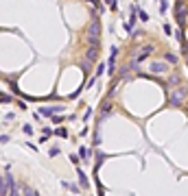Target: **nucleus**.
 <instances>
[{
    "mask_svg": "<svg viewBox=\"0 0 188 196\" xmlns=\"http://www.w3.org/2000/svg\"><path fill=\"white\" fill-rule=\"evenodd\" d=\"M11 181H13V177H11L9 172H7V177H2V179H0V196H7V194H9Z\"/></svg>",
    "mask_w": 188,
    "mask_h": 196,
    "instance_id": "20e7f679",
    "label": "nucleus"
},
{
    "mask_svg": "<svg viewBox=\"0 0 188 196\" xmlns=\"http://www.w3.org/2000/svg\"><path fill=\"white\" fill-rule=\"evenodd\" d=\"M177 83H180V76H171L169 79V85H177Z\"/></svg>",
    "mask_w": 188,
    "mask_h": 196,
    "instance_id": "aec40b11",
    "label": "nucleus"
},
{
    "mask_svg": "<svg viewBox=\"0 0 188 196\" xmlns=\"http://www.w3.org/2000/svg\"><path fill=\"white\" fill-rule=\"evenodd\" d=\"M149 70H151V72H164V70H166V65H164V63H160V61H153V63L149 65Z\"/></svg>",
    "mask_w": 188,
    "mask_h": 196,
    "instance_id": "0eeeda50",
    "label": "nucleus"
},
{
    "mask_svg": "<svg viewBox=\"0 0 188 196\" xmlns=\"http://www.w3.org/2000/svg\"><path fill=\"white\" fill-rule=\"evenodd\" d=\"M20 192H22V196H37V192L31 185H20Z\"/></svg>",
    "mask_w": 188,
    "mask_h": 196,
    "instance_id": "6e6552de",
    "label": "nucleus"
},
{
    "mask_svg": "<svg viewBox=\"0 0 188 196\" xmlns=\"http://www.w3.org/2000/svg\"><path fill=\"white\" fill-rule=\"evenodd\" d=\"M9 196H22V192H20V185H18L15 181H11V188H9Z\"/></svg>",
    "mask_w": 188,
    "mask_h": 196,
    "instance_id": "1a4fd4ad",
    "label": "nucleus"
},
{
    "mask_svg": "<svg viewBox=\"0 0 188 196\" xmlns=\"http://www.w3.org/2000/svg\"><path fill=\"white\" fill-rule=\"evenodd\" d=\"M13 98L11 96H7V94H0V102H11Z\"/></svg>",
    "mask_w": 188,
    "mask_h": 196,
    "instance_id": "6ab92c4d",
    "label": "nucleus"
},
{
    "mask_svg": "<svg viewBox=\"0 0 188 196\" xmlns=\"http://www.w3.org/2000/svg\"><path fill=\"white\" fill-rule=\"evenodd\" d=\"M109 109H112V107H109V102L105 100V102H103V107H101V111H103L101 116H103V118H107V116H109Z\"/></svg>",
    "mask_w": 188,
    "mask_h": 196,
    "instance_id": "f8f14e48",
    "label": "nucleus"
},
{
    "mask_svg": "<svg viewBox=\"0 0 188 196\" xmlns=\"http://www.w3.org/2000/svg\"><path fill=\"white\" fill-rule=\"evenodd\" d=\"M75 168H77V177H79V185H81V188H88V185H90V181H88V177H86V172H83V170H81L79 166H75Z\"/></svg>",
    "mask_w": 188,
    "mask_h": 196,
    "instance_id": "423d86ee",
    "label": "nucleus"
},
{
    "mask_svg": "<svg viewBox=\"0 0 188 196\" xmlns=\"http://www.w3.org/2000/svg\"><path fill=\"white\" fill-rule=\"evenodd\" d=\"M169 9H171V7H169V2H166V0H160V13L164 15V13H166Z\"/></svg>",
    "mask_w": 188,
    "mask_h": 196,
    "instance_id": "ddd939ff",
    "label": "nucleus"
},
{
    "mask_svg": "<svg viewBox=\"0 0 188 196\" xmlns=\"http://www.w3.org/2000/svg\"><path fill=\"white\" fill-rule=\"evenodd\" d=\"M103 2H105L107 7H112V9H116V7H118V4H116V0H103Z\"/></svg>",
    "mask_w": 188,
    "mask_h": 196,
    "instance_id": "412c9836",
    "label": "nucleus"
},
{
    "mask_svg": "<svg viewBox=\"0 0 188 196\" xmlns=\"http://www.w3.org/2000/svg\"><path fill=\"white\" fill-rule=\"evenodd\" d=\"M103 72H105V65H98V70H96V76H101Z\"/></svg>",
    "mask_w": 188,
    "mask_h": 196,
    "instance_id": "5701e85b",
    "label": "nucleus"
},
{
    "mask_svg": "<svg viewBox=\"0 0 188 196\" xmlns=\"http://www.w3.org/2000/svg\"><path fill=\"white\" fill-rule=\"evenodd\" d=\"M184 54H186V63H188V46L184 44Z\"/></svg>",
    "mask_w": 188,
    "mask_h": 196,
    "instance_id": "bb28decb",
    "label": "nucleus"
},
{
    "mask_svg": "<svg viewBox=\"0 0 188 196\" xmlns=\"http://www.w3.org/2000/svg\"><path fill=\"white\" fill-rule=\"evenodd\" d=\"M22 131H24L26 135H33V126H31V124H24V126H22Z\"/></svg>",
    "mask_w": 188,
    "mask_h": 196,
    "instance_id": "2eb2a0df",
    "label": "nucleus"
},
{
    "mask_svg": "<svg viewBox=\"0 0 188 196\" xmlns=\"http://www.w3.org/2000/svg\"><path fill=\"white\" fill-rule=\"evenodd\" d=\"M164 59H166V61H169V63H173V65H175V63H177V61H180V59H177V57H175V54H173V52H166V54H164Z\"/></svg>",
    "mask_w": 188,
    "mask_h": 196,
    "instance_id": "9b49d317",
    "label": "nucleus"
},
{
    "mask_svg": "<svg viewBox=\"0 0 188 196\" xmlns=\"http://www.w3.org/2000/svg\"><path fill=\"white\" fill-rule=\"evenodd\" d=\"M175 39H177V42L184 46V33H182V31H177V33H175Z\"/></svg>",
    "mask_w": 188,
    "mask_h": 196,
    "instance_id": "4468645a",
    "label": "nucleus"
},
{
    "mask_svg": "<svg viewBox=\"0 0 188 196\" xmlns=\"http://www.w3.org/2000/svg\"><path fill=\"white\" fill-rule=\"evenodd\" d=\"M186 13H188V7L182 0H177V4H175V22H177L180 26L186 22Z\"/></svg>",
    "mask_w": 188,
    "mask_h": 196,
    "instance_id": "f03ea898",
    "label": "nucleus"
},
{
    "mask_svg": "<svg viewBox=\"0 0 188 196\" xmlns=\"http://www.w3.org/2000/svg\"><path fill=\"white\" fill-rule=\"evenodd\" d=\"M9 142V135H0V144H7Z\"/></svg>",
    "mask_w": 188,
    "mask_h": 196,
    "instance_id": "393cba45",
    "label": "nucleus"
},
{
    "mask_svg": "<svg viewBox=\"0 0 188 196\" xmlns=\"http://www.w3.org/2000/svg\"><path fill=\"white\" fill-rule=\"evenodd\" d=\"M90 116H92V109H86V113H83V118H86V120H90Z\"/></svg>",
    "mask_w": 188,
    "mask_h": 196,
    "instance_id": "b1692460",
    "label": "nucleus"
},
{
    "mask_svg": "<svg viewBox=\"0 0 188 196\" xmlns=\"http://www.w3.org/2000/svg\"><path fill=\"white\" fill-rule=\"evenodd\" d=\"M70 161H72V163L77 166V163H79V157H77V155H70Z\"/></svg>",
    "mask_w": 188,
    "mask_h": 196,
    "instance_id": "a878e982",
    "label": "nucleus"
},
{
    "mask_svg": "<svg viewBox=\"0 0 188 196\" xmlns=\"http://www.w3.org/2000/svg\"><path fill=\"white\" fill-rule=\"evenodd\" d=\"M138 15H140L142 22H147V20H149V13H144V11H140V9H138Z\"/></svg>",
    "mask_w": 188,
    "mask_h": 196,
    "instance_id": "a211bd4d",
    "label": "nucleus"
},
{
    "mask_svg": "<svg viewBox=\"0 0 188 196\" xmlns=\"http://www.w3.org/2000/svg\"><path fill=\"white\" fill-rule=\"evenodd\" d=\"M90 33L94 35V39H98V20H94L92 26H90Z\"/></svg>",
    "mask_w": 188,
    "mask_h": 196,
    "instance_id": "9d476101",
    "label": "nucleus"
},
{
    "mask_svg": "<svg viewBox=\"0 0 188 196\" xmlns=\"http://www.w3.org/2000/svg\"><path fill=\"white\" fill-rule=\"evenodd\" d=\"M138 4H134L131 7V15H129V20H127V24H125V28L129 31V33H134V28H136V15H138Z\"/></svg>",
    "mask_w": 188,
    "mask_h": 196,
    "instance_id": "7ed1b4c3",
    "label": "nucleus"
},
{
    "mask_svg": "<svg viewBox=\"0 0 188 196\" xmlns=\"http://www.w3.org/2000/svg\"><path fill=\"white\" fill-rule=\"evenodd\" d=\"M48 155H50V157H57V155H59V148H50Z\"/></svg>",
    "mask_w": 188,
    "mask_h": 196,
    "instance_id": "4be33fe9",
    "label": "nucleus"
},
{
    "mask_svg": "<svg viewBox=\"0 0 188 196\" xmlns=\"http://www.w3.org/2000/svg\"><path fill=\"white\" fill-rule=\"evenodd\" d=\"M57 111H64V107L59 105V107H42L40 109V116H44V118H53Z\"/></svg>",
    "mask_w": 188,
    "mask_h": 196,
    "instance_id": "39448f33",
    "label": "nucleus"
},
{
    "mask_svg": "<svg viewBox=\"0 0 188 196\" xmlns=\"http://www.w3.org/2000/svg\"><path fill=\"white\" fill-rule=\"evenodd\" d=\"M79 155H81V157H90V150H88V148H79Z\"/></svg>",
    "mask_w": 188,
    "mask_h": 196,
    "instance_id": "f3484780",
    "label": "nucleus"
},
{
    "mask_svg": "<svg viewBox=\"0 0 188 196\" xmlns=\"http://www.w3.org/2000/svg\"><path fill=\"white\" fill-rule=\"evenodd\" d=\"M184 98H186V87L173 90V92L169 94V105H171V107H180V105L184 102Z\"/></svg>",
    "mask_w": 188,
    "mask_h": 196,
    "instance_id": "f257e3e1",
    "label": "nucleus"
},
{
    "mask_svg": "<svg viewBox=\"0 0 188 196\" xmlns=\"http://www.w3.org/2000/svg\"><path fill=\"white\" fill-rule=\"evenodd\" d=\"M55 135H59V137H68V131H66V129H57Z\"/></svg>",
    "mask_w": 188,
    "mask_h": 196,
    "instance_id": "dca6fc26",
    "label": "nucleus"
}]
</instances>
